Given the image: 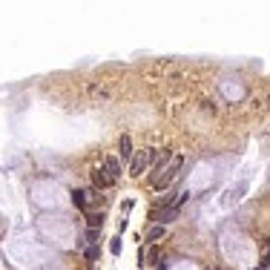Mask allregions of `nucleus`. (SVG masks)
Here are the masks:
<instances>
[{
	"label": "nucleus",
	"instance_id": "obj_2",
	"mask_svg": "<svg viewBox=\"0 0 270 270\" xmlns=\"http://www.w3.org/2000/svg\"><path fill=\"white\" fill-rule=\"evenodd\" d=\"M150 155H152V150H141V152H135L133 155V164H130V175H144V169L150 167Z\"/></svg>",
	"mask_w": 270,
	"mask_h": 270
},
{
	"label": "nucleus",
	"instance_id": "obj_12",
	"mask_svg": "<svg viewBox=\"0 0 270 270\" xmlns=\"http://www.w3.org/2000/svg\"><path fill=\"white\" fill-rule=\"evenodd\" d=\"M112 253H121V236L112 241Z\"/></svg>",
	"mask_w": 270,
	"mask_h": 270
},
{
	"label": "nucleus",
	"instance_id": "obj_6",
	"mask_svg": "<svg viewBox=\"0 0 270 270\" xmlns=\"http://www.w3.org/2000/svg\"><path fill=\"white\" fill-rule=\"evenodd\" d=\"M118 150H121V158H130V155H133V138H130V135H121Z\"/></svg>",
	"mask_w": 270,
	"mask_h": 270
},
{
	"label": "nucleus",
	"instance_id": "obj_9",
	"mask_svg": "<svg viewBox=\"0 0 270 270\" xmlns=\"http://www.w3.org/2000/svg\"><path fill=\"white\" fill-rule=\"evenodd\" d=\"M101 224H103V216H101V213H89V227H92V230H95V227L101 230Z\"/></svg>",
	"mask_w": 270,
	"mask_h": 270
},
{
	"label": "nucleus",
	"instance_id": "obj_10",
	"mask_svg": "<svg viewBox=\"0 0 270 270\" xmlns=\"http://www.w3.org/2000/svg\"><path fill=\"white\" fill-rule=\"evenodd\" d=\"M144 259H147V265H155V262H158V250H155V247H152V250H147V256H144ZM144 259H141V262H144Z\"/></svg>",
	"mask_w": 270,
	"mask_h": 270
},
{
	"label": "nucleus",
	"instance_id": "obj_4",
	"mask_svg": "<svg viewBox=\"0 0 270 270\" xmlns=\"http://www.w3.org/2000/svg\"><path fill=\"white\" fill-rule=\"evenodd\" d=\"M178 216V207H169V210H152V221H158V224H169V221H175Z\"/></svg>",
	"mask_w": 270,
	"mask_h": 270
},
{
	"label": "nucleus",
	"instance_id": "obj_3",
	"mask_svg": "<svg viewBox=\"0 0 270 270\" xmlns=\"http://www.w3.org/2000/svg\"><path fill=\"white\" fill-rule=\"evenodd\" d=\"M103 172H106L109 184H115V181L121 178V161L118 158H106V161H103Z\"/></svg>",
	"mask_w": 270,
	"mask_h": 270
},
{
	"label": "nucleus",
	"instance_id": "obj_5",
	"mask_svg": "<svg viewBox=\"0 0 270 270\" xmlns=\"http://www.w3.org/2000/svg\"><path fill=\"white\" fill-rule=\"evenodd\" d=\"M92 184L98 187V190H103V187H109V178H106V172H103V167H95V169H92Z\"/></svg>",
	"mask_w": 270,
	"mask_h": 270
},
{
	"label": "nucleus",
	"instance_id": "obj_11",
	"mask_svg": "<svg viewBox=\"0 0 270 270\" xmlns=\"http://www.w3.org/2000/svg\"><path fill=\"white\" fill-rule=\"evenodd\" d=\"M98 259V247L92 244V247H86V262H95Z\"/></svg>",
	"mask_w": 270,
	"mask_h": 270
},
{
	"label": "nucleus",
	"instance_id": "obj_8",
	"mask_svg": "<svg viewBox=\"0 0 270 270\" xmlns=\"http://www.w3.org/2000/svg\"><path fill=\"white\" fill-rule=\"evenodd\" d=\"M161 236H164V227H161V224H155V227L147 230V241H158Z\"/></svg>",
	"mask_w": 270,
	"mask_h": 270
},
{
	"label": "nucleus",
	"instance_id": "obj_7",
	"mask_svg": "<svg viewBox=\"0 0 270 270\" xmlns=\"http://www.w3.org/2000/svg\"><path fill=\"white\" fill-rule=\"evenodd\" d=\"M72 202H75V207L86 210V204H89V193H86V190H75V193H72Z\"/></svg>",
	"mask_w": 270,
	"mask_h": 270
},
{
	"label": "nucleus",
	"instance_id": "obj_1",
	"mask_svg": "<svg viewBox=\"0 0 270 270\" xmlns=\"http://www.w3.org/2000/svg\"><path fill=\"white\" fill-rule=\"evenodd\" d=\"M181 164H184V158H181V155H175V158L169 161V167H164L161 172H158V175H155V181H152V187H155L158 193H161V190H167V187L172 184V178L178 175V169H181Z\"/></svg>",
	"mask_w": 270,
	"mask_h": 270
}]
</instances>
